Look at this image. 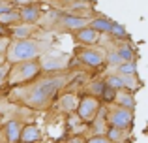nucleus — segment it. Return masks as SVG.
Returning a JSON list of instances; mask_svg holds the SVG:
<instances>
[{
	"label": "nucleus",
	"mask_w": 148,
	"mask_h": 143,
	"mask_svg": "<svg viewBox=\"0 0 148 143\" xmlns=\"http://www.w3.org/2000/svg\"><path fill=\"white\" fill-rule=\"evenodd\" d=\"M69 79H71V77H69L68 73H54V75L47 77V79H41L40 83L30 90L28 98H26L28 106L36 107V109L45 107L51 100L54 98V94H56Z\"/></svg>",
	"instance_id": "nucleus-1"
},
{
	"label": "nucleus",
	"mask_w": 148,
	"mask_h": 143,
	"mask_svg": "<svg viewBox=\"0 0 148 143\" xmlns=\"http://www.w3.org/2000/svg\"><path fill=\"white\" fill-rule=\"evenodd\" d=\"M105 119H107V124L111 128H118L126 132L127 128H131V122H133V109H126V107L120 106H111L105 111Z\"/></svg>",
	"instance_id": "nucleus-2"
},
{
	"label": "nucleus",
	"mask_w": 148,
	"mask_h": 143,
	"mask_svg": "<svg viewBox=\"0 0 148 143\" xmlns=\"http://www.w3.org/2000/svg\"><path fill=\"white\" fill-rule=\"evenodd\" d=\"M77 117L84 122V124H92L96 121V117L99 115V98L96 96H83L79 100V107H77Z\"/></svg>",
	"instance_id": "nucleus-3"
},
{
	"label": "nucleus",
	"mask_w": 148,
	"mask_h": 143,
	"mask_svg": "<svg viewBox=\"0 0 148 143\" xmlns=\"http://www.w3.org/2000/svg\"><path fill=\"white\" fill-rule=\"evenodd\" d=\"M77 57H79V62L86 64L88 68H101L103 64H107V51L105 49L92 47V45L83 47Z\"/></svg>",
	"instance_id": "nucleus-4"
},
{
	"label": "nucleus",
	"mask_w": 148,
	"mask_h": 143,
	"mask_svg": "<svg viewBox=\"0 0 148 143\" xmlns=\"http://www.w3.org/2000/svg\"><path fill=\"white\" fill-rule=\"evenodd\" d=\"M40 55V44L30 40H21L13 47V59L15 60H32Z\"/></svg>",
	"instance_id": "nucleus-5"
},
{
	"label": "nucleus",
	"mask_w": 148,
	"mask_h": 143,
	"mask_svg": "<svg viewBox=\"0 0 148 143\" xmlns=\"http://www.w3.org/2000/svg\"><path fill=\"white\" fill-rule=\"evenodd\" d=\"M92 19L94 17H83V15H75V13H68L62 17V23H64V28L73 30V32H79V30L90 26Z\"/></svg>",
	"instance_id": "nucleus-6"
},
{
	"label": "nucleus",
	"mask_w": 148,
	"mask_h": 143,
	"mask_svg": "<svg viewBox=\"0 0 148 143\" xmlns=\"http://www.w3.org/2000/svg\"><path fill=\"white\" fill-rule=\"evenodd\" d=\"M75 40L79 41V44H83V45H96L101 40V34L98 30H94L92 26H86V28L75 32Z\"/></svg>",
	"instance_id": "nucleus-7"
},
{
	"label": "nucleus",
	"mask_w": 148,
	"mask_h": 143,
	"mask_svg": "<svg viewBox=\"0 0 148 143\" xmlns=\"http://www.w3.org/2000/svg\"><path fill=\"white\" fill-rule=\"evenodd\" d=\"M41 70V64L36 60H28V62H21L19 66V81H28L32 77H36Z\"/></svg>",
	"instance_id": "nucleus-8"
},
{
	"label": "nucleus",
	"mask_w": 148,
	"mask_h": 143,
	"mask_svg": "<svg viewBox=\"0 0 148 143\" xmlns=\"http://www.w3.org/2000/svg\"><path fill=\"white\" fill-rule=\"evenodd\" d=\"M4 132H6L8 143H19L21 141V132H23V126L19 121H10L4 124Z\"/></svg>",
	"instance_id": "nucleus-9"
},
{
	"label": "nucleus",
	"mask_w": 148,
	"mask_h": 143,
	"mask_svg": "<svg viewBox=\"0 0 148 143\" xmlns=\"http://www.w3.org/2000/svg\"><path fill=\"white\" fill-rule=\"evenodd\" d=\"M41 140V132L38 126L34 124H26L23 126V132H21V141L23 143H38Z\"/></svg>",
	"instance_id": "nucleus-10"
},
{
	"label": "nucleus",
	"mask_w": 148,
	"mask_h": 143,
	"mask_svg": "<svg viewBox=\"0 0 148 143\" xmlns=\"http://www.w3.org/2000/svg\"><path fill=\"white\" fill-rule=\"evenodd\" d=\"M114 104L120 107H126V109H133L135 107V98H133V92L130 90H116V98H114Z\"/></svg>",
	"instance_id": "nucleus-11"
},
{
	"label": "nucleus",
	"mask_w": 148,
	"mask_h": 143,
	"mask_svg": "<svg viewBox=\"0 0 148 143\" xmlns=\"http://www.w3.org/2000/svg\"><path fill=\"white\" fill-rule=\"evenodd\" d=\"M77 107H79V98L73 92H68L60 98V109L66 111V113H75Z\"/></svg>",
	"instance_id": "nucleus-12"
},
{
	"label": "nucleus",
	"mask_w": 148,
	"mask_h": 143,
	"mask_svg": "<svg viewBox=\"0 0 148 143\" xmlns=\"http://www.w3.org/2000/svg\"><path fill=\"white\" fill-rule=\"evenodd\" d=\"M112 25H114V23L112 21H109L107 17H94L92 19V23H90V26L94 30H98L99 34H111V30H112Z\"/></svg>",
	"instance_id": "nucleus-13"
},
{
	"label": "nucleus",
	"mask_w": 148,
	"mask_h": 143,
	"mask_svg": "<svg viewBox=\"0 0 148 143\" xmlns=\"http://www.w3.org/2000/svg\"><path fill=\"white\" fill-rule=\"evenodd\" d=\"M105 85L107 87H111L112 90H124V81H122V75L120 73H109L107 77H105Z\"/></svg>",
	"instance_id": "nucleus-14"
},
{
	"label": "nucleus",
	"mask_w": 148,
	"mask_h": 143,
	"mask_svg": "<svg viewBox=\"0 0 148 143\" xmlns=\"http://www.w3.org/2000/svg\"><path fill=\"white\" fill-rule=\"evenodd\" d=\"M105 81H101V79H94L90 85L86 87V90H88V94L90 96H96V98H101V94H103V90H105Z\"/></svg>",
	"instance_id": "nucleus-15"
},
{
	"label": "nucleus",
	"mask_w": 148,
	"mask_h": 143,
	"mask_svg": "<svg viewBox=\"0 0 148 143\" xmlns=\"http://www.w3.org/2000/svg\"><path fill=\"white\" fill-rule=\"evenodd\" d=\"M116 53H118V57L122 59V62H131L133 60V47H131L130 44H122L120 47H116Z\"/></svg>",
	"instance_id": "nucleus-16"
},
{
	"label": "nucleus",
	"mask_w": 148,
	"mask_h": 143,
	"mask_svg": "<svg viewBox=\"0 0 148 143\" xmlns=\"http://www.w3.org/2000/svg\"><path fill=\"white\" fill-rule=\"evenodd\" d=\"M116 73H120V75H137V64H135V60H131V62H122L118 68H114Z\"/></svg>",
	"instance_id": "nucleus-17"
},
{
	"label": "nucleus",
	"mask_w": 148,
	"mask_h": 143,
	"mask_svg": "<svg viewBox=\"0 0 148 143\" xmlns=\"http://www.w3.org/2000/svg\"><path fill=\"white\" fill-rule=\"evenodd\" d=\"M21 17L25 19V21H28V23H34V21H38V17H40V11H38V8H34V6H26L25 10L21 11Z\"/></svg>",
	"instance_id": "nucleus-18"
},
{
	"label": "nucleus",
	"mask_w": 148,
	"mask_h": 143,
	"mask_svg": "<svg viewBox=\"0 0 148 143\" xmlns=\"http://www.w3.org/2000/svg\"><path fill=\"white\" fill-rule=\"evenodd\" d=\"M105 136H107V140L111 143H120V141H124V130L111 128V126H109L107 132H105Z\"/></svg>",
	"instance_id": "nucleus-19"
},
{
	"label": "nucleus",
	"mask_w": 148,
	"mask_h": 143,
	"mask_svg": "<svg viewBox=\"0 0 148 143\" xmlns=\"http://www.w3.org/2000/svg\"><path fill=\"white\" fill-rule=\"evenodd\" d=\"M114 98H116V90H112L111 87H105L103 94H101V100L107 102V104H112V102H114Z\"/></svg>",
	"instance_id": "nucleus-20"
},
{
	"label": "nucleus",
	"mask_w": 148,
	"mask_h": 143,
	"mask_svg": "<svg viewBox=\"0 0 148 143\" xmlns=\"http://www.w3.org/2000/svg\"><path fill=\"white\" fill-rule=\"evenodd\" d=\"M111 34H112V36H118V38H122V40H126V38H127L126 30H124L120 25H116V23L112 25V30H111Z\"/></svg>",
	"instance_id": "nucleus-21"
},
{
	"label": "nucleus",
	"mask_w": 148,
	"mask_h": 143,
	"mask_svg": "<svg viewBox=\"0 0 148 143\" xmlns=\"http://www.w3.org/2000/svg\"><path fill=\"white\" fill-rule=\"evenodd\" d=\"M84 143H111L107 140V136H92V137H88Z\"/></svg>",
	"instance_id": "nucleus-22"
},
{
	"label": "nucleus",
	"mask_w": 148,
	"mask_h": 143,
	"mask_svg": "<svg viewBox=\"0 0 148 143\" xmlns=\"http://www.w3.org/2000/svg\"><path fill=\"white\" fill-rule=\"evenodd\" d=\"M28 34H30V30L26 28V26H21V28L15 30V36H19V38H26Z\"/></svg>",
	"instance_id": "nucleus-23"
},
{
	"label": "nucleus",
	"mask_w": 148,
	"mask_h": 143,
	"mask_svg": "<svg viewBox=\"0 0 148 143\" xmlns=\"http://www.w3.org/2000/svg\"><path fill=\"white\" fill-rule=\"evenodd\" d=\"M17 17H19L17 13H10V11H8V13H6V15H2L0 19H2V21H6V23H10V21H13V19H17Z\"/></svg>",
	"instance_id": "nucleus-24"
},
{
	"label": "nucleus",
	"mask_w": 148,
	"mask_h": 143,
	"mask_svg": "<svg viewBox=\"0 0 148 143\" xmlns=\"http://www.w3.org/2000/svg\"><path fill=\"white\" fill-rule=\"evenodd\" d=\"M19 2H23V4H28V2H32V0H19Z\"/></svg>",
	"instance_id": "nucleus-25"
},
{
	"label": "nucleus",
	"mask_w": 148,
	"mask_h": 143,
	"mask_svg": "<svg viewBox=\"0 0 148 143\" xmlns=\"http://www.w3.org/2000/svg\"><path fill=\"white\" fill-rule=\"evenodd\" d=\"M0 62H2V59H0Z\"/></svg>",
	"instance_id": "nucleus-26"
},
{
	"label": "nucleus",
	"mask_w": 148,
	"mask_h": 143,
	"mask_svg": "<svg viewBox=\"0 0 148 143\" xmlns=\"http://www.w3.org/2000/svg\"><path fill=\"white\" fill-rule=\"evenodd\" d=\"M19 143H23V141H19Z\"/></svg>",
	"instance_id": "nucleus-27"
}]
</instances>
